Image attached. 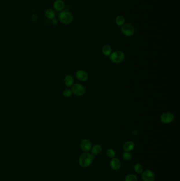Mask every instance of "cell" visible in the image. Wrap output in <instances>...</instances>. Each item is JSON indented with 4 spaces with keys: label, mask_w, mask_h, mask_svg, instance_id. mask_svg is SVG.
<instances>
[{
    "label": "cell",
    "mask_w": 180,
    "mask_h": 181,
    "mask_svg": "<svg viewBox=\"0 0 180 181\" xmlns=\"http://www.w3.org/2000/svg\"><path fill=\"white\" fill-rule=\"evenodd\" d=\"M60 22L64 24H70L73 20V16L71 12L67 10H63L59 15Z\"/></svg>",
    "instance_id": "7a4b0ae2"
},
{
    "label": "cell",
    "mask_w": 180,
    "mask_h": 181,
    "mask_svg": "<svg viewBox=\"0 0 180 181\" xmlns=\"http://www.w3.org/2000/svg\"><path fill=\"white\" fill-rule=\"evenodd\" d=\"M102 54L106 56H110L112 53V49L111 47L108 45H105L102 47Z\"/></svg>",
    "instance_id": "e0dca14e"
},
{
    "label": "cell",
    "mask_w": 180,
    "mask_h": 181,
    "mask_svg": "<svg viewBox=\"0 0 180 181\" xmlns=\"http://www.w3.org/2000/svg\"><path fill=\"white\" fill-rule=\"evenodd\" d=\"M45 16L47 18H48L49 20H52L55 18L56 14L55 12L53 10L49 9H47L45 11Z\"/></svg>",
    "instance_id": "2e32d148"
},
{
    "label": "cell",
    "mask_w": 180,
    "mask_h": 181,
    "mask_svg": "<svg viewBox=\"0 0 180 181\" xmlns=\"http://www.w3.org/2000/svg\"><path fill=\"white\" fill-rule=\"evenodd\" d=\"M94 156L92 154L85 153L82 154L79 158V164L82 167L86 168L93 163Z\"/></svg>",
    "instance_id": "6da1fadb"
},
{
    "label": "cell",
    "mask_w": 180,
    "mask_h": 181,
    "mask_svg": "<svg viewBox=\"0 0 180 181\" xmlns=\"http://www.w3.org/2000/svg\"><path fill=\"white\" fill-rule=\"evenodd\" d=\"M174 119V115L170 112L163 113L161 116V120L162 123L164 124H170Z\"/></svg>",
    "instance_id": "8992f818"
},
{
    "label": "cell",
    "mask_w": 180,
    "mask_h": 181,
    "mask_svg": "<svg viewBox=\"0 0 180 181\" xmlns=\"http://www.w3.org/2000/svg\"><path fill=\"white\" fill-rule=\"evenodd\" d=\"M77 79L80 81L85 82L88 79V75L87 73L83 70H78L76 73Z\"/></svg>",
    "instance_id": "9c48e42d"
},
{
    "label": "cell",
    "mask_w": 180,
    "mask_h": 181,
    "mask_svg": "<svg viewBox=\"0 0 180 181\" xmlns=\"http://www.w3.org/2000/svg\"><path fill=\"white\" fill-rule=\"evenodd\" d=\"M123 157L124 160H126V161H129L132 158V155H131V154L129 152L125 151L123 153Z\"/></svg>",
    "instance_id": "44dd1931"
},
{
    "label": "cell",
    "mask_w": 180,
    "mask_h": 181,
    "mask_svg": "<svg viewBox=\"0 0 180 181\" xmlns=\"http://www.w3.org/2000/svg\"><path fill=\"white\" fill-rule=\"evenodd\" d=\"M106 154H107V155L108 157L112 158L115 157V155H116L115 151L113 149H108L106 151Z\"/></svg>",
    "instance_id": "ffe728a7"
},
{
    "label": "cell",
    "mask_w": 180,
    "mask_h": 181,
    "mask_svg": "<svg viewBox=\"0 0 180 181\" xmlns=\"http://www.w3.org/2000/svg\"><path fill=\"white\" fill-rule=\"evenodd\" d=\"M125 55L123 52L120 50L114 51L110 55V59L114 63H120L123 61Z\"/></svg>",
    "instance_id": "3957f363"
},
{
    "label": "cell",
    "mask_w": 180,
    "mask_h": 181,
    "mask_svg": "<svg viewBox=\"0 0 180 181\" xmlns=\"http://www.w3.org/2000/svg\"><path fill=\"white\" fill-rule=\"evenodd\" d=\"M65 84L68 87H70L72 86L74 84V79L72 76L67 75L65 77Z\"/></svg>",
    "instance_id": "4fadbf2b"
},
{
    "label": "cell",
    "mask_w": 180,
    "mask_h": 181,
    "mask_svg": "<svg viewBox=\"0 0 180 181\" xmlns=\"http://www.w3.org/2000/svg\"><path fill=\"white\" fill-rule=\"evenodd\" d=\"M54 9L57 11H62L65 8V3L63 0H56L53 4Z\"/></svg>",
    "instance_id": "8fae6325"
},
{
    "label": "cell",
    "mask_w": 180,
    "mask_h": 181,
    "mask_svg": "<svg viewBox=\"0 0 180 181\" xmlns=\"http://www.w3.org/2000/svg\"><path fill=\"white\" fill-rule=\"evenodd\" d=\"M135 148V144L132 141H128L126 142L123 146V149L125 151L129 152L133 151Z\"/></svg>",
    "instance_id": "7c38bea8"
},
{
    "label": "cell",
    "mask_w": 180,
    "mask_h": 181,
    "mask_svg": "<svg viewBox=\"0 0 180 181\" xmlns=\"http://www.w3.org/2000/svg\"><path fill=\"white\" fill-rule=\"evenodd\" d=\"M72 92L71 90L67 89L63 92V95L65 97H69L72 95Z\"/></svg>",
    "instance_id": "7402d4cb"
},
{
    "label": "cell",
    "mask_w": 180,
    "mask_h": 181,
    "mask_svg": "<svg viewBox=\"0 0 180 181\" xmlns=\"http://www.w3.org/2000/svg\"><path fill=\"white\" fill-rule=\"evenodd\" d=\"M102 151V147L100 145H96L91 149V154L93 155H97L100 154Z\"/></svg>",
    "instance_id": "5bb4252c"
},
{
    "label": "cell",
    "mask_w": 180,
    "mask_h": 181,
    "mask_svg": "<svg viewBox=\"0 0 180 181\" xmlns=\"http://www.w3.org/2000/svg\"><path fill=\"white\" fill-rule=\"evenodd\" d=\"M72 93L74 94L77 96H82L85 93V88L82 85L76 83L72 85L71 88Z\"/></svg>",
    "instance_id": "5b68a950"
},
{
    "label": "cell",
    "mask_w": 180,
    "mask_h": 181,
    "mask_svg": "<svg viewBox=\"0 0 180 181\" xmlns=\"http://www.w3.org/2000/svg\"><path fill=\"white\" fill-rule=\"evenodd\" d=\"M52 20V21H51V22H52V24H54V25H57V23H58V20H57V19L54 18V19H52V20Z\"/></svg>",
    "instance_id": "603a6c76"
},
{
    "label": "cell",
    "mask_w": 180,
    "mask_h": 181,
    "mask_svg": "<svg viewBox=\"0 0 180 181\" xmlns=\"http://www.w3.org/2000/svg\"><path fill=\"white\" fill-rule=\"evenodd\" d=\"M81 149L85 152H88L92 148V144L89 140L85 139L82 140L80 144Z\"/></svg>",
    "instance_id": "ba28073f"
},
{
    "label": "cell",
    "mask_w": 180,
    "mask_h": 181,
    "mask_svg": "<svg viewBox=\"0 0 180 181\" xmlns=\"http://www.w3.org/2000/svg\"><path fill=\"white\" fill-rule=\"evenodd\" d=\"M116 24L119 27H122L125 23V19L123 15H118L115 19Z\"/></svg>",
    "instance_id": "9a60e30c"
},
{
    "label": "cell",
    "mask_w": 180,
    "mask_h": 181,
    "mask_svg": "<svg viewBox=\"0 0 180 181\" xmlns=\"http://www.w3.org/2000/svg\"><path fill=\"white\" fill-rule=\"evenodd\" d=\"M125 181H138V178L134 174H130L125 178Z\"/></svg>",
    "instance_id": "ac0fdd59"
},
{
    "label": "cell",
    "mask_w": 180,
    "mask_h": 181,
    "mask_svg": "<svg viewBox=\"0 0 180 181\" xmlns=\"http://www.w3.org/2000/svg\"><path fill=\"white\" fill-rule=\"evenodd\" d=\"M121 31L126 36H132L135 33V27L131 23H125L122 26Z\"/></svg>",
    "instance_id": "277c9868"
},
{
    "label": "cell",
    "mask_w": 180,
    "mask_h": 181,
    "mask_svg": "<svg viewBox=\"0 0 180 181\" xmlns=\"http://www.w3.org/2000/svg\"><path fill=\"white\" fill-rule=\"evenodd\" d=\"M134 169L135 170V172L137 173H142L143 172V166L141 164H139V163H137L136 164L134 167Z\"/></svg>",
    "instance_id": "d6986e66"
},
{
    "label": "cell",
    "mask_w": 180,
    "mask_h": 181,
    "mask_svg": "<svg viewBox=\"0 0 180 181\" xmlns=\"http://www.w3.org/2000/svg\"><path fill=\"white\" fill-rule=\"evenodd\" d=\"M142 178L143 181H154L155 180V174L150 170H146L142 173Z\"/></svg>",
    "instance_id": "52a82bcc"
},
{
    "label": "cell",
    "mask_w": 180,
    "mask_h": 181,
    "mask_svg": "<svg viewBox=\"0 0 180 181\" xmlns=\"http://www.w3.org/2000/svg\"><path fill=\"white\" fill-rule=\"evenodd\" d=\"M111 168L114 171H117L121 167V162L120 160L117 158H113L110 163Z\"/></svg>",
    "instance_id": "30bf717a"
}]
</instances>
